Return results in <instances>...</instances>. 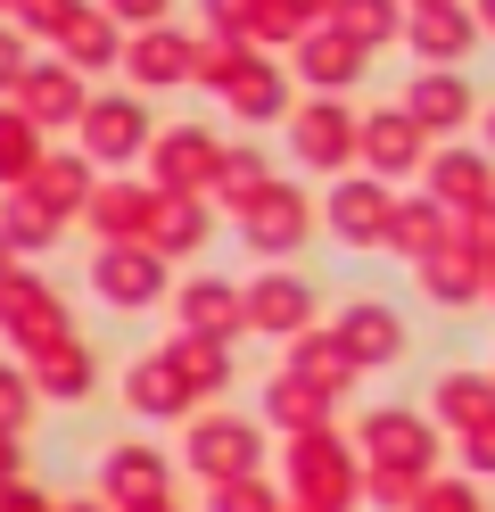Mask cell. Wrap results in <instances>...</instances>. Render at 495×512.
Masks as SVG:
<instances>
[]
</instances>
